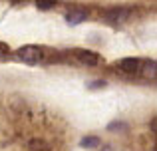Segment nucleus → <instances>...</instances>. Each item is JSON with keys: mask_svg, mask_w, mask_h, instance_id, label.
<instances>
[{"mask_svg": "<svg viewBox=\"0 0 157 151\" xmlns=\"http://www.w3.org/2000/svg\"><path fill=\"white\" fill-rule=\"evenodd\" d=\"M16 56L26 64H40L44 58V52L38 46H22L20 50H16Z\"/></svg>", "mask_w": 157, "mask_h": 151, "instance_id": "obj_1", "label": "nucleus"}, {"mask_svg": "<svg viewBox=\"0 0 157 151\" xmlns=\"http://www.w3.org/2000/svg\"><path fill=\"white\" fill-rule=\"evenodd\" d=\"M76 56L80 62L88 64V66H94V64H100V56L96 54V52H88V50H76Z\"/></svg>", "mask_w": 157, "mask_h": 151, "instance_id": "obj_2", "label": "nucleus"}, {"mask_svg": "<svg viewBox=\"0 0 157 151\" xmlns=\"http://www.w3.org/2000/svg\"><path fill=\"white\" fill-rule=\"evenodd\" d=\"M127 16H129V10H125V8H111L105 12V18L111 22H123V20H127Z\"/></svg>", "mask_w": 157, "mask_h": 151, "instance_id": "obj_3", "label": "nucleus"}, {"mask_svg": "<svg viewBox=\"0 0 157 151\" xmlns=\"http://www.w3.org/2000/svg\"><path fill=\"white\" fill-rule=\"evenodd\" d=\"M119 68H121L123 72H127V74H135V72L141 70V62H139L137 58H125V60H121Z\"/></svg>", "mask_w": 157, "mask_h": 151, "instance_id": "obj_4", "label": "nucleus"}, {"mask_svg": "<svg viewBox=\"0 0 157 151\" xmlns=\"http://www.w3.org/2000/svg\"><path fill=\"white\" fill-rule=\"evenodd\" d=\"M86 18H88V12L86 10H74V12H70V14L66 16L68 24H80V22H84Z\"/></svg>", "mask_w": 157, "mask_h": 151, "instance_id": "obj_5", "label": "nucleus"}, {"mask_svg": "<svg viewBox=\"0 0 157 151\" xmlns=\"http://www.w3.org/2000/svg\"><path fill=\"white\" fill-rule=\"evenodd\" d=\"M82 147H88V149H94V147H98V145H100V139H98V137H84V139H82Z\"/></svg>", "mask_w": 157, "mask_h": 151, "instance_id": "obj_6", "label": "nucleus"}, {"mask_svg": "<svg viewBox=\"0 0 157 151\" xmlns=\"http://www.w3.org/2000/svg\"><path fill=\"white\" fill-rule=\"evenodd\" d=\"M30 147L34 149V151H48L50 147H48V143L46 141H42V139H32L30 141Z\"/></svg>", "mask_w": 157, "mask_h": 151, "instance_id": "obj_7", "label": "nucleus"}, {"mask_svg": "<svg viewBox=\"0 0 157 151\" xmlns=\"http://www.w3.org/2000/svg\"><path fill=\"white\" fill-rule=\"evenodd\" d=\"M127 129V123H123V121H113V123L107 125V131H125Z\"/></svg>", "mask_w": 157, "mask_h": 151, "instance_id": "obj_8", "label": "nucleus"}, {"mask_svg": "<svg viewBox=\"0 0 157 151\" xmlns=\"http://www.w3.org/2000/svg\"><path fill=\"white\" fill-rule=\"evenodd\" d=\"M54 0H38V2H36V6L40 8V10H50V8H54Z\"/></svg>", "mask_w": 157, "mask_h": 151, "instance_id": "obj_9", "label": "nucleus"}, {"mask_svg": "<svg viewBox=\"0 0 157 151\" xmlns=\"http://www.w3.org/2000/svg\"><path fill=\"white\" fill-rule=\"evenodd\" d=\"M90 89H100V88H105V81L104 80H96V81H92V84L88 85Z\"/></svg>", "mask_w": 157, "mask_h": 151, "instance_id": "obj_10", "label": "nucleus"}, {"mask_svg": "<svg viewBox=\"0 0 157 151\" xmlns=\"http://www.w3.org/2000/svg\"><path fill=\"white\" fill-rule=\"evenodd\" d=\"M8 52H10V48H8L6 44H2V42H0V56H6Z\"/></svg>", "mask_w": 157, "mask_h": 151, "instance_id": "obj_11", "label": "nucleus"}, {"mask_svg": "<svg viewBox=\"0 0 157 151\" xmlns=\"http://www.w3.org/2000/svg\"><path fill=\"white\" fill-rule=\"evenodd\" d=\"M151 129H153V131L157 129V119H153V121H151Z\"/></svg>", "mask_w": 157, "mask_h": 151, "instance_id": "obj_12", "label": "nucleus"}]
</instances>
